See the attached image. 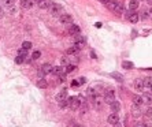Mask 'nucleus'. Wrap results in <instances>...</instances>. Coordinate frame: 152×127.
I'll return each mask as SVG.
<instances>
[{"label": "nucleus", "instance_id": "obj_1", "mask_svg": "<svg viewBox=\"0 0 152 127\" xmlns=\"http://www.w3.org/2000/svg\"><path fill=\"white\" fill-rule=\"evenodd\" d=\"M106 7H107L108 10L114 11L115 14H122V12H123V6H122L119 1H116V0H110Z\"/></svg>", "mask_w": 152, "mask_h": 127}, {"label": "nucleus", "instance_id": "obj_2", "mask_svg": "<svg viewBox=\"0 0 152 127\" xmlns=\"http://www.w3.org/2000/svg\"><path fill=\"white\" fill-rule=\"evenodd\" d=\"M67 104H69V108L73 109V111H77L78 108L81 107V100L80 97H77V96H73V97H69L67 99Z\"/></svg>", "mask_w": 152, "mask_h": 127}, {"label": "nucleus", "instance_id": "obj_3", "mask_svg": "<svg viewBox=\"0 0 152 127\" xmlns=\"http://www.w3.org/2000/svg\"><path fill=\"white\" fill-rule=\"evenodd\" d=\"M49 12H51L52 16H60V15H63L64 14V10H63V7H62L60 4L54 3L51 7H49Z\"/></svg>", "mask_w": 152, "mask_h": 127}, {"label": "nucleus", "instance_id": "obj_4", "mask_svg": "<svg viewBox=\"0 0 152 127\" xmlns=\"http://www.w3.org/2000/svg\"><path fill=\"white\" fill-rule=\"evenodd\" d=\"M52 72V66L49 63H45V64H43L40 67V70H39V77L40 78H44L47 74H51Z\"/></svg>", "mask_w": 152, "mask_h": 127}, {"label": "nucleus", "instance_id": "obj_5", "mask_svg": "<svg viewBox=\"0 0 152 127\" xmlns=\"http://www.w3.org/2000/svg\"><path fill=\"white\" fill-rule=\"evenodd\" d=\"M73 45H76L78 49H81V48H84L85 45H86V37L81 36V34H78V36L74 37V44Z\"/></svg>", "mask_w": 152, "mask_h": 127}, {"label": "nucleus", "instance_id": "obj_6", "mask_svg": "<svg viewBox=\"0 0 152 127\" xmlns=\"http://www.w3.org/2000/svg\"><path fill=\"white\" fill-rule=\"evenodd\" d=\"M59 22L62 25H66V26H69V25L74 23V19H73V15H70V14H66V12H64L63 15L59 16Z\"/></svg>", "mask_w": 152, "mask_h": 127}, {"label": "nucleus", "instance_id": "obj_7", "mask_svg": "<svg viewBox=\"0 0 152 127\" xmlns=\"http://www.w3.org/2000/svg\"><path fill=\"white\" fill-rule=\"evenodd\" d=\"M67 33L70 34V36H78L81 33V29H80V26L78 25H76V23H71V25H69L67 26Z\"/></svg>", "mask_w": 152, "mask_h": 127}, {"label": "nucleus", "instance_id": "obj_8", "mask_svg": "<svg viewBox=\"0 0 152 127\" xmlns=\"http://www.w3.org/2000/svg\"><path fill=\"white\" fill-rule=\"evenodd\" d=\"M126 19H128L130 23H137V22L140 21V14H137V12H134V11H130V12H128Z\"/></svg>", "mask_w": 152, "mask_h": 127}, {"label": "nucleus", "instance_id": "obj_9", "mask_svg": "<svg viewBox=\"0 0 152 127\" xmlns=\"http://www.w3.org/2000/svg\"><path fill=\"white\" fill-rule=\"evenodd\" d=\"M54 1L52 0H37V6L41 8V10H49Z\"/></svg>", "mask_w": 152, "mask_h": 127}, {"label": "nucleus", "instance_id": "obj_10", "mask_svg": "<svg viewBox=\"0 0 152 127\" xmlns=\"http://www.w3.org/2000/svg\"><path fill=\"white\" fill-rule=\"evenodd\" d=\"M107 122L108 124H111V126H116V124L119 123V116H118V114H110L107 118Z\"/></svg>", "mask_w": 152, "mask_h": 127}, {"label": "nucleus", "instance_id": "obj_11", "mask_svg": "<svg viewBox=\"0 0 152 127\" xmlns=\"http://www.w3.org/2000/svg\"><path fill=\"white\" fill-rule=\"evenodd\" d=\"M115 101V93L112 90H108V92H106V94H104V103H107L108 105L111 103H114Z\"/></svg>", "mask_w": 152, "mask_h": 127}, {"label": "nucleus", "instance_id": "obj_12", "mask_svg": "<svg viewBox=\"0 0 152 127\" xmlns=\"http://www.w3.org/2000/svg\"><path fill=\"white\" fill-rule=\"evenodd\" d=\"M132 101H133V107H138L140 108L141 105H143V97L141 96H138V94H133L132 96Z\"/></svg>", "mask_w": 152, "mask_h": 127}, {"label": "nucleus", "instance_id": "obj_13", "mask_svg": "<svg viewBox=\"0 0 152 127\" xmlns=\"http://www.w3.org/2000/svg\"><path fill=\"white\" fill-rule=\"evenodd\" d=\"M55 100L58 103H62V101H66L67 100V92L66 90H60L58 94L55 96Z\"/></svg>", "mask_w": 152, "mask_h": 127}, {"label": "nucleus", "instance_id": "obj_14", "mask_svg": "<svg viewBox=\"0 0 152 127\" xmlns=\"http://www.w3.org/2000/svg\"><path fill=\"white\" fill-rule=\"evenodd\" d=\"M144 81L141 79V78H137V79H134V89H136L137 92H143L144 90Z\"/></svg>", "mask_w": 152, "mask_h": 127}, {"label": "nucleus", "instance_id": "obj_15", "mask_svg": "<svg viewBox=\"0 0 152 127\" xmlns=\"http://www.w3.org/2000/svg\"><path fill=\"white\" fill-rule=\"evenodd\" d=\"M110 107H111V109H112V112L114 114H116V112H119L121 111V103L119 101H114V103H111L110 104Z\"/></svg>", "mask_w": 152, "mask_h": 127}, {"label": "nucleus", "instance_id": "obj_16", "mask_svg": "<svg viewBox=\"0 0 152 127\" xmlns=\"http://www.w3.org/2000/svg\"><path fill=\"white\" fill-rule=\"evenodd\" d=\"M128 7L130 11H134V10H137L138 8V0H130L128 3Z\"/></svg>", "mask_w": 152, "mask_h": 127}, {"label": "nucleus", "instance_id": "obj_17", "mask_svg": "<svg viewBox=\"0 0 152 127\" xmlns=\"http://www.w3.org/2000/svg\"><path fill=\"white\" fill-rule=\"evenodd\" d=\"M37 87H40V89L48 87V82L45 81V78H39V81H37Z\"/></svg>", "mask_w": 152, "mask_h": 127}, {"label": "nucleus", "instance_id": "obj_18", "mask_svg": "<svg viewBox=\"0 0 152 127\" xmlns=\"http://www.w3.org/2000/svg\"><path fill=\"white\" fill-rule=\"evenodd\" d=\"M51 74L60 77L62 74H64V72H63V67H59V66H58V67H52V72H51Z\"/></svg>", "mask_w": 152, "mask_h": 127}, {"label": "nucleus", "instance_id": "obj_19", "mask_svg": "<svg viewBox=\"0 0 152 127\" xmlns=\"http://www.w3.org/2000/svg\"><path fill=\"white\" fill-rule=\"evenodd\" d=\"M143 103L147 104V105H151L152 104V96L151 94H143Z\"/></svg>", "mask_w": 152, "mask_h": 127}, {"label": "nucleus", "instance_id": "obj_20", "mask_svg": "<svg viewBox=\"0 0 152 127\" xmlns=\"http://www.w3.org/2000/svg\"><path fill=\"white\" fill-rule=\"evenodd\" d=\"M76 70V66L74 64H69V66H66V67H63V72L67 75V74H70V72H73Z\"/></svg>", "mask_w": 152, "mask_h": 127}, {"label": "nucleus", "instance_id": "obj_21", "mask_svg": "<svg viewBox=\"0 0 152 127\" xmlns=\"http://www.w3.org/2000/svg\"><path fill=\"white\" fill-rule=\"evenodd\" d=\"M122 67H123L125 70H132V68L134 67V64H133L132 62H128V60H123V62H122Z\"/></svg>", "mask_w": 152, "mask_h": 127}, {"label": "nucleus", "instance_id": "obj_22", "mask_svg": "<svg viewBox=\"0 0 152 127\" xmlns=\"http://www.w3.org/2000/svg\"><path fill=\"white\" fill-rule=\"evenodd\" d=\"M110 77H111V78H114V79H116L118 82H122V81H123V77L121 75L119 72H111V74H110Z\"/></svg>", "mask_w": 152, "mask_h": 127}, {"label": "nucleus", "instance_id": "obj_23", "mask_svg": "<svg viewBox=\"0 0 152 127\" xmlns=\"http://www.w3.org/2000/svg\"><path fill=\"white\" fill-rule=\"evenodd\" d=\"M92 103H93V105H95V108H96V109H100L101 103H100V100H99V97H97V96L92 99Z\"/></svg>", "mask_w": 152, "mask_h": 127}, {"label": "nucleus", "instance_id": "obj_24", "mask_svg": "<svg viewBox=\"0 0 152 127\" xmlns=\"http://www.w3.org/2000/svg\"><path fill=\"white\" fill-rule=\"evenodd\" d=\"M78 51H80V49H78L76 45H71V47L67 49V52H66V53H67V55H74V53H77Z\"/></svg>", "mask_w": 152, "mask_h": 127}, {"label": "nucleus", "instance_id": "obj_25", "mask_svg": "<svg viewBox=\"0 0 152 127\" xmlns=\"http://www.w3.org/2000/svg\"><path fill=\"white\" fill-rule=\"evenodd\" d=\"M86 96H88L89 99L92 100L93 97H96L97 94H96V92H95V89H92V87H89L88 90H86Z\"/></svg>", "mask_w": 152, "mask_h": 127}, {"label": "nucleus", "instance_id": "obj_26", "mask_svg": "<svg viewBox=\"0 0 152 127\" xmlns=\"http://www.w3.org/2000/svg\"><path fill=\"white\" fill-rule=\"evenodd\" d=\"M144 86L145 87H151L152 86V77H147V78H144Z\"/></svg>", "mask_w": 152, "mask_h": 127}, {"label": "nucleus", "instance_id": "obj_27", "mask_svg": "<svg viewBox=\"0 0 152 127\" xmlns=\"http://www.w3.org/2000/svg\"><path fill=\"white\" fill-rule=\"evenodd\" d=\"M30 48H32V43H30V41H24V43H22V49L29 51Z\"/></svg>", "mask_w": 152, "mask_h": 127}, {"label": "nucleus", "instance_id": "obj_28", "mask_svg": "<svg viewBox=\"0 0 152 127\" xmlns=\"http://www.w3.org/2000/svg\"><path fill=\"white\" fill-rule=\"evenodd\" d=\"M15 4V0H3V6L6 7H12Z\"/></svg>", "mask_w": 152, "mask_h": 127}, {"label": "nucleus", "instance_id": "obj_29", "mask_svg": "<svg viewBox=\"0 0 152 127\" xmlns=\"http://www.w3.org/2000/svg\"><path fill=\"white\" fill-rule=\"evenodd\" d=\"M25 62V56H21V55H18L15 57V63L16 64H22Z\"/></svg>", "mask_w": 152, "mask_h": 127}, {"label": "nucleus", "instance_id": "obj_30", "mask_svg": "<svg viewBox=\"0 0 152 127\" xmlns=\"http://www.w3.org/2000/svg\"><path fill=\"white\" fill-rule=\"evenodd\" d=\"M40 56H41V52L40 51H34V52H33V55H32V59L33 60H37Z\"/></svg>", "mask_w": 152, "mask_h": 127}, {"label": "nucleus", "instance_id": "obj_31", "mask_svg": "<svg viewBox=\"0 0 152 127\" xmlns=\"http://www.w3.org/2000/svg\"><path fill=\"white\" fill-rule=\"evenodd\" d=\"M69 64H70V60H69V57H66V56H64V57H62V66H63V67H66V66H69Z\"/></svg>", "mask_w": 152, "mask_h": 127}, {"label": "nucleus", "instance_id": "obj_32", "mask_svg": "<svg viewBox=\"0 0 152 127\" xmlns=\"http://www.w3.org/2000/svg\"><path fill=\"white\" fill-rule=\"evenodd\" d=\"M133 115L136 116V118H137V116H140V108H138V107H133Z\"/></svg>", "mask_w": 152, "mask_h": 127}, {"label": "nucleus", "instance_id": "obj_33", "mask_svg": "<svg viewBox=\"0 0 152 127\" xmlns=\"http://www.w3.org/2000/svg\"><path fill=\"white\" fill-rule=\"evenodd\" d=\"M147 15H148V11H143V12L140 14V19H143V21L147 19V18H148Z\"/></svg>", "mask_w": 152, "mask_h": 127}, {"label": "nucleus", "instance_id": "obj_34", "mask_svg": "<svg viewBox=\"0 0 152 127\" xmlns=\"http://www.w3.org/2000/svg\"><path fill=\"white\" fill-rule=\"evenodd\" d=\"M26 53H28V51H25V49H22V48H21L19 51H18V55L25 56V57H26Z\"/></svg>", "mask_w": 152, "mask_h": 127}, {"label": "nucleus", "instance_id": "obj_35", "mask_svg": "<svg viewBox=\"0 0 152 127\" xmlns=\"http://www.w3.org/2000/svg\"><path fill=\"white\" fill-rule=\"evenodd\" d=\"M59 105H60V108H66V107H69L67 100H66V101H62V103H59Z\"/></svg>", "mask_w": 152, "mask_h": 127}, {"label": "nucleus", "instance_id": "obj_36", "mask_svg": "<svg viewBox=\"0 0 152 127\" xmlns=\"http://www.w3.org/2000/svg\"><path fill=\"white\" fill-rule=\"evenodd\" d=\"M80 81H78V79H76V81H74V82H73V84H71V86H80Z\"/></svg>", "mask_w": 152, "mask_h": 127}, {"label": "nucleus", "instance_id": "obj_37", "mask_svg": "<svg viewBox=\"0 0 152 127\" xmlns=\"http://www.w3.org/2000/svg\"><path fill=\"white\" fill-rule=\"evenodd\" d=\"M134 127H148V124H145V123H137Z\"/></svg>", "mask_w": 152, "mask_h": 127}, {"label": "nucleus", "instance_id": "obj_38", "mask_svg": "<svg viewBox=\"0 0 152 127\" xmlns=\"http://www.w3.org/2000/svg\"><path fill=\"white\" fill-rule=\"evenodd\" d=\"M78 81H80V84L82 85V84H85V81H86V79H85L84 77H81V78H80V79H78Z\"/></svg>", "mask_w": 152, "mask_h": 127}, {"label": "nucleus", "instance_id": "obj_39", "mask_svg": "<svg viewBox=\"0 0 152 127\" xmlns=\"http://www.w3.org/2000/svg\"><path fill=\"white\" fill-rule=\"evenodd\" d=\"M99 1H100L101 4H106V6H107V4H108V1H110V0H99Z\"/></svg>", "mask_w": 152, "mask_h": 127}, {"label": "nucleus", "instance_id": "obj_40", "mask_svg": "<svg viewBox=\"0 0 152 127\" xmlns=\"http://www.w3.org/2000/svg\"><path fill=\"white\" fill-rule=\"evenodd\" d=\"M4 16V11H3V8L0 7V18H3Z\"/></svg>", "mask_w": 152, "mask_h": 127}, {"label": "nucleus", "instance_id": "obj_41", "mask_svg": "<svg viewBox=\"0 0 152 127\" xmlns=\"http://www.w3.org/2000/svg\"><path fill=\"white\" fill-rule=\"evenodd\" d=\"M95 26H96V28H97V29H100V28H101V26H103V25H101V23H100V22H97V23H95Z\"/></svg>", "mask_w": 152, "mask_h": 127}, {"label": "nucleus", "instance_id": "obj_42", "mask_svg": "<svg viewBox=\"0 0 152 127\" xmlns=\"http://www.w3.org/2000/svg\"><path fill=\"white\" fill-rule=\"evenodd\" d=\"M91 56H92L93 59H97V57H96V55H95V52H91Z\"/></svg>", "mask_w": 152, "mask_h": 127}, {"label": "nucleus", "instance_id": "obj_43", "mask_svg": "<svg viewBox=\"0 0 152 127\" xmlns=\"http://www.w3.org/2000/svg\"><path fill=\"white\" fill-rule=\"evenodd\" d=\"M147 3H148L149 6H151V7H152V0H147Z\"/></svg>", "mask_w": 152, "mask_h": 127}, {"label": "nucleus", "instance_id": "obj_44", "mask_svg": "<svg viewBox=\"0 0 152 127\" xmlns=\"http://www.w3.org/2000/svg\"><path fill=\"white\" fill-rule=\"evenodd\" d=\"M148 14H149V15H151V18H152V8H151V10H149V12H148Z\"/></svg>", "mask_w": 152, "mask_h": 127}, {"label": "nucleus", "instance_id": "obj_45", "mask_svg": "<svg viewBox=\"0 0 152 127\" xmlns=\"http://www.w3.org/2000/svg\"><path fill=\"white\" fill-rule=\"evenodd\" d=\"M115 127H121V126H118V124H116V126H115Z\"/></svg>", "mask_w": 152, "mask_h": 127}, {"label": "nucleus", "instance_id": "obj_46", "mask_svg": "<svg viewBox=\"0 0 152 127\" xmlns=\"http://www.w3.org/2000/svg\"><path fill=\"white\" fill-rule=\"evenodd\" d=\"M151 90H152V86H151Z\"/></svg>", "mask_w": 152, "mask_h": 127}]
</instances>
